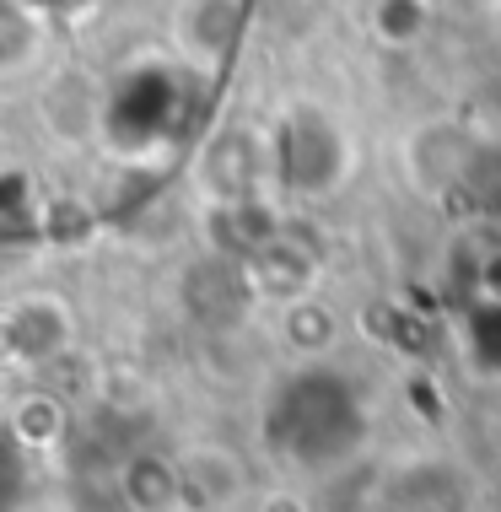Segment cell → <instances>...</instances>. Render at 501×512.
Masks as SVG:
<instances>
[{
	"label": "cell",
	"instance_id": "1",
	"mask_svg": "<svg viewBox=\"0 0 501 512\" xmlns=\"http://www.w3.org/2000/svg\"><path fill=\"white\" fill-rule=\"evenodd\" d=\"M264 437H270V448L291 464L329 469V464L351 459L361 448V437H367V410H361V394L351 389V378H340L334 367L308 362L270 394Z\"/></svg>",
	"mask_w": 501,
	"mask_h": 512
},
{
	"label": "cell",
	"instance_id": "2",
	"mask_svg": "<svg viewBox=\"0 0 501 512\" xmlns=\"http://www.w3.org/2000/svg\"><path fill=\"white\" fill-rule=\"evenodd\" d=\"M189 119H194V87H189V76L167 60L135 65L103 108L108 141L124 146V151H146L157 141H173V135L189 130Z\"/></svg>",
	"mask_w": 501,
	"mask_h": 512
},
{
	"label": "cell",
	"instance_id": "3",
	"mask_svg": "<svg viewBox=\"0 0 501 512\" xmlns=\"http://www.w3.org/2000/svg\"><path fill=\"white\" fill-rule=\"evenodd\" d=\"M270 162H275V178H281L291 195L324 200L351 178V135H345L324 108L302 103V108H291L286 124L275 130Z\"/></svg>",
	"mask_w": 501,
	"mask_h": 512
},
{
	"label": "cell",
	"instance_id": "4",
	"mask_svg": "<svg viewBox=\"0 0 501 512\" xmlns=\"http://www.w3.org/2000/svg\"><path fill=\"white\" fill-rule=\"evenodd\" d=\"M178 512H232L248 496V469L232 448H189L178 453Z\"/></svg>",
	"mask_w": 501,
	"mask_h": 512
},
{
	"label": "cell",
	"instance_id": "5",
	"mask_svg": "<svg viewBox=\"0 0 501 512\" xmlns=\"http://www.w3.org/2000/svg\"><path fill=\"white\" fill-rule=\"evenodd\" d=\"M238 265H243L248 292L270 297V302H297V297H308V286H313V254L281 227H275L248 259H238Z\"/></svg>",
	"mask_w": 501,
	"mask_h": 512
},
{
	"label": "cell",
	"instance_id": "6",
	"mask_svg": "<svg viewBox=\"0 0 501 512\" xmlns=\"http://www.w3.org/2000/svg\"><path fill=\"white\" fill-rule=\"evenodd\" d=\"M65 340H71V318L49 297H27L0 318V351L17 362H49L54 351H65Z\"/></svg>",
	"mask_w": 501,
	"mask_h": 512
},
{
	"label": "cell",
	"instance_id": "7",
	"mask_svg": "<svg viewBox=\"0 0 501 512\" xmlns=\"http://www.w3.org/2000/svg\"><path fill=\"white\" fill-rule=\"evenodd\" d=\"M259 173H264V151L254 146V135L227 130L205 146V189L216 195V205L259 200Z\"/></svg>",
	"mask_w": 501,
	"mask_h": 512
},
{
	"label": "cell",
	"instance_id": "8",
	"mask_svg": "<svg viewBox=\"0 0 501 512\" xmlns=\"http://www.w3.org/2000/svg\"><path fill=\"white\" fill-rule=\"evenodd\" d=\"M469 141L464 130H453V124H437V130H421L410 146V173L415 184L426 189V195H458V184H464V168H469Z\"/></svg>",
	"mask_w": 501,
	"mask_h": 512
},
{
	"label": "cell",
	"instance_id": "9",
	"mask_svg": "<svg viewBox=\"0 0 501 512\" xmlns=\"http://www.w3.org/2000/svg\"><path fill=\"white\" fill-rule=\"evenodd\" d=\"M114 491L124 512H178V464L162 453H124Z\"/></svg>",
	"mask_w": 501,
	"mask_h": 512
},
{
	"label": "cell",
	"instance_id": "10",
	"mask_svg": "<svg viewBox=\"0 0 501 512\" xmlns=\"http://www.w3.org/2000/svg\"><path fill=\"white\" fill-rule=\"evenodd\" d=\"M243 33V0H189L184 17H178V38H184L189 54L221 65L232 54Z\"/></svg>",
	"mask_w": 501,
	"mask_h": 512
},
{
	"label": "cell",
	"instance_id": "11",
	"mask_svg": "<svg viewBox=\"0 0 501 512\" xmlns=\"http://www.w3.org/2000/svg\"><path fill=\"white\" fill-rule=\"evenodd\" d=\"M281 335L302 362H318V356H329L334 340H340V318H334V308H324L318 297H297V302H286Z\"/></svg>",
	"mask_w": 501,
	"mask_h": 512
},
{
	"label": "cell",
	"instance_id": "12",
	"mask_svg": "<svg viewBox=\"0 0 501 512\" xmlns=\"http://www.w3.org/2000/svg\"><path fill=\"white\" fill-rule=\"evenodd\" d=\"M458 195L475 205V216H485V221H496V227H501V135H496V141H475Z\"/></svg>",
	"mask_w": 501,
	"mask_h": 512
},
{
	"label": "cell",
	"instance_id": "13",
	"mask_svg": "<svg viewBox=\"0 0 501 512\" xmlns=\"http://www.w3.org/2000/svg\"><path fill=\"white\" fill-rule=\"evenodd\" d=\"M372 27H378L383 44H415L431 27V6L426 0H378L372 6Z\"/></svg>",
	"mask_w": 501,
	"mask_h": 512
},
{
	"label": "cell",
	"instance_id": "14",
	"mask_svg": "<svg viewBox=\"0 0 501 512\" xmlns=\"http://www.w3.org/2000/svg\"><path fill=\"white\" fill-rule=\"evenodd\" d=\"M469 356H475V367L501 372V302L491 297H475V308H469Z\"/></svg>",
	"mask_w": 501,
	"mask_h": 512
},
{
	"label": "cell",
	"instance_id": "15",
	"mask_svg": "<svg viewBox=\"0 0 501 512\" xmlns=\"http://www.w3.org/2000/svg\"><path fill=\"white\" fill-rule=\"evenodd\" d=\"M22 486H27V448L11 437V426L0 421V512L17 502Z\"/></svg>",
	"mask_w": 501,
	"mask_h": 512
},
{
	"label": "cell",
	"instance_id": "16",
	"mask_svg": "<svg viewBox=\"0 0 501 512\" xmlns=\"http://www.w3.org/2000/svg\"><path fill=\"white\" fill-rule=\"evenodd\" d=\"M480 297H491V302H501V254L485 265V275H480Z\"/></svg>",
	"mask_w": 501,
	"mask_h": 512
},
{
	"label": "cell",
	"instance_id": "17",
	"mask_svg": "<svg viewBox=\"0 0 501 512\" xmlns=\"http://www.w3.org/2000/svg\"><path fill=\"white\" fill-rule=\"evenodd\" d=\"M496 512H501V507H496Z\"/></svg>",
	"mask_w": 501,
	"mask_h": 512
}]
</instances>
